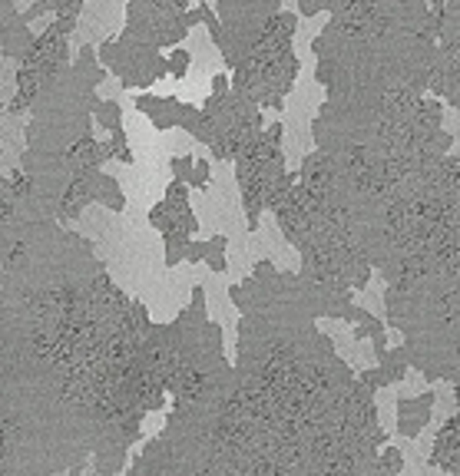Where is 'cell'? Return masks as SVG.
<instances>
[{"mask_svg":"<svg viewBox=\"0 0 460 476\" xmlns=\"http://www.w3.org/2000/svg\"><path fill=\"white\" fill-rule=\"evenodd\" d=\"M381 463L387 466L391 473H397V470H401V453H397V450H387V453L381 456Z\"/></svg>","mask_w":460,"mask_h":476,"instance_id":"cell-1","label":"cell"}]
</instances>
